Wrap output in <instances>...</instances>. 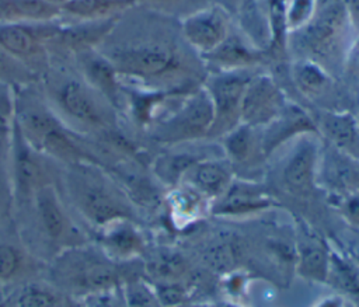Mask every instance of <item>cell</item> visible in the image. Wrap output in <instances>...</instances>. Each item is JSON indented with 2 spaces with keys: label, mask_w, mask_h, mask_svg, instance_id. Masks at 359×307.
Segmentation results:
<instances>
[{
  "label": "cell",
  "mask_w": 359,
  "mask_h": 307,
  "mask_svg": "<svg viewBox=\"0 0 359 307\" xmlns=\"http://www.w3.org/2000/svg\"><path fill=\"white\" fill-rule=\"evenodd\" d=\"M297 273L307 280L327 283L331 251L328 247L313 236H304L297 245L296 252Z\"/></svg>",
  "instance_id": "obj_13"
},
{
  "label": "cell",
  "mask_w": 359,
  "mask_h": 307,
  "mask_svg": "<svg viewBox=\"0 0 359 307\" xmlns=\"http://www.w3.org/2000/svg\"><path fill=\"white\" fill-rule=\"evenodd\" d=\"M46 1H49V3H52V4H56V6L62 7L63 4H66V3H69V1H72V0H46Z\"/></svg>",
  "instance_id": "obj_38"
},
{
  "label": "cell",
  "mask_w": 359,
  "mask_h": 307,
  "mask_svg": "<svg viewBox=\"0 0 359 307\" xmlns=\"http://www.w3.org/2000/svg\"><path fill=\"white\" fill-rule=\"evenodd\" d=\"M182 179L205 199H219L231 185L233 172L229 163L202 158L185 172Z\"/></svg>",
  "instance_id": "obj_9"
},
{
  "label": "cell",
  "mask_w": 359,
  "mask_h": 307,
  "mask_svg": "<svg viewBox=\"0 0 359 307\" xmlns=\"http://www.w3.org/2000/svg\"><path fill=\"white\" fill-rule=\"evenodd\" d=\"M187 41L201 53H210L229 36L227 20L216 8H203L185 18L182 24Z\"/></svg>",
  "instance_id": "obj_7"
},
{
  "label": "cell",
  "mask_w": 359,
  "mask_h": 307,
  "mask_svg": "<svg viewBox=\"0 0 359 307\" xmlns=\"http://www.w3.org/2000/svg\"><path fill=\"white\" fill-rule=\"evenodd\" d=\"M147 269L158 279L172 280L184 271V262L177 254H160L149 262Z\"/></svg>",
  "instance_id": "obj_29"
},
{
  "label": "cell",
  "mask_w": 359,
  "mask_h": 307,
  "mask_svg": "<svg viewBox=\"0 0 359 307\" xmlns=\"http://www.w3.org/2000/svg\"><path fill=\"white\" fill-rule=\"evenodd\" d=\"M345 7L342 1H332L325 6L313 21L306 25L303 45L318 57L331 56L341 38L345 21Z\"/></svg>",
  "instance_id": "obj_5"
},
{
  "label": "cell",
  "mask_w": 359,
  "mask_h": 307,
  "mask_svg": "<svg viewBox=\"0 0 359 307\" xmlns=\"http://www.w3.org/2000/svg\"><path fill=\"white\" fill-rule=\"evenodd\" d=\"M115 250H118L119 252H130L133 250L137 248L139 245V240L136 237V234L130 230H119L116 233H114L111 237H109V241H108Z\"/></svg>",
  "instance_id": "obj_31"
},
{
  "label": "cell",
  "mask_w": 359,
  "mask_h": 307,
  "mask_svg": "<svg viewBox=\"0 0 359 307\" xmlns=\"http://www.w3.org/2000/svg\"><path fill=\"white\" fill-rule=\"evenodd\" d=\"M79 205L95 223H108L125 216L122 205L101 185L83 181L76 188Z\"/></svg>",
  "instance_id": "obj_12"
},
{
  "label": "cell",
  "mask_w": 359,
  "mask_h": 307,
  "mask_svg": "<svg viewBox=\"0 0 359 307\" xmlns=\"http://www.w3.org/2000/svg\"><path fill=\"white\" fill-rule=\"evenodd\" d=\"M209 307H241V306L230 303V301H219V303H215V304H212Z\"/></svg>",
  "instance_id": "obj_37"
},
{
  "label": "cell",
  "mask_w": 359,
  "mask_h": 307,
  "mask_svg": "<svg viewBox=\"0 0 359 307\" xmlns=\"http://www.w3.org/2000/svg\"><path fill=\"white\" fill-rule=\"evenodd\" d=\"M345 11L355 20V22H359V0H344Z\"/></svg>",
  "instance_id": "obj_35"
},
{
  "label": "cell",
  "mask_w": 359,
  "mask_h": 307,
  "mask_svg": "<svg viewBox=\"0 0 359 307\" xmlns=\"http://www.w3.org/2000/svg\"><path fill=\"white\" fill-rule=\"evenodd\" d=\"M10 53L6 52L0 46V71H6L7 69H11V60H10Z\"/></svg>",
  "instance_id": "obj_36"
},
{
  "label": "cell",
  "mask_w": 359,
  "mask_h": 307,
  "mask_svg": "<svg viewBox=\"0 0 359 307\" xmlns=\"http://www.w3.org/2000/svg\"><path fill=\"white\" fill-rule=\"evenodd\" d=\"M213 60L224 66L229 70H241V67L248 66L255 62V55L251 53L237 38L227 36L226 41L210 52Z\"/></svg>",
  "instance_id": "obj_19"
},
{
  "label": "cell",
  "mask_w": 359,
  "mask_h": 307,
  "mask_svg": "<svg viewBox=\"0 0 359 307\" xmlns=\"http://www.w3.org/2000/svg\"><path fill=\"white\" fill-rule=\"evenodd\" d=\"M18 266V255L14 248L0 245V278H8Z\"/></svg>",
  "instance_id": "obj_32"
},
{
  "label": "cell",
  "mask_w": 359,
  "mask_h": 307,
  "mask_svg": "<svg viewBox=\"0 0 359 307\" xmlns=\"http://www.w3.org/2000/svg\"><path fill=\"white\" fill-rule=\"evenodd\" d=\"M56 299L53 294L43 289H28L20 297V307H53Z\"/></svg>",
  "instance_id": "obj_30"
},
{
  "label": "cell",
  "mask_w": 359,
  "mask_h": 307,
  "mask_svg": "<svg viewBox=\"0 0 359 307\" xmlns=\"http://www.w3.org/2000/svg\"><path fill=\"white\" fill-rule=\"evenodd\" d=\"M353 163L355 160L341 154L334 149L331 158H328L323 164L320 160V164L324 165L327 181L342 196L359 191V172L355 167H352Z\"/></svg>",
  "instance_id": "obj_16"
},
{
  "label": "cell",
  "mask_w": 359,
  "mask_h": 307,
  "mask_svg": "<svg viewBox=\"0 0 359 307\" xmlns=\"http://www.w3.org/2000/svg\"><path fill=\"white\" fill-rule=\"evenodd\" d=\"M286 100L269 76H252L248 81L240 107V123L251 128L266 126L285 108Z\"/></svg>",
  "instance_id": "obj_2"
},
{
  "label": "cell",
  "mask_w": 359,
  "mask_h": 307,
  "mask_svg": "<svg viewBox=\"0 0 359 307\" xmlns=\"http://www.w3.org/2000/svg\"><path fill=\"white\" fill-rule=\"evenodd\" d=\"M177 307H206V306H195V304H181V306H177ZM209 307V306H208Z\"/></svg>",
  "instance_id": "obj_40"
},
{
  "label": "cell",
  "mask_w": 359,
  "mask_h": 307,
  "mask_svg": "<svg viewBox=\"0 0 359 307\" xmlns=\"http://www.w3.org/2000/svg\"><path fill=\"white\" fill-rule=\"evenodd\" d=\"M0 46L10 55L25 57L39 53V41L29 28L20 24L0 25Z\"/></svg>",
  "instance_id": "obj_18"
},
{
  "label": "cell",
  "mask_w": 359,
  "mask_h": 307,
  "mask_svg": "<svg viewBox=\"0 0 359 307\" xmlns=\"http://www.w3.org/2000/svg\"><path fill=\"white\" fill-rule=\"evenodd\" d=\"M84 69L88 79L104 93H114L115 90V67L114 64L102 57L90 56L84 59Z\"/></svg>",
  "instance_id": "obj_26"
},
{
  "label": "cell",
  "mask_w": 359,
  "mask_h": 307,
  "mask_svg": "<svg viewBox=\"0 0 359 307\" xmlns=\"http://www.w3.org/2000/svg\"><path fill=\"white\" fill-rule=\"evenodd\" d=\"M123 3L125 0H72L60 8L79 17H97L122 6Z\"/></svg>",
  "instance_id": "obj_28"
},
{
  "label": "cell",
  "mask_w": 359,
  "mask_h": 307,
  "mask_svg": "<svg viewBox=\"0 0 359 307\" xmlns=\"http://www.w3.org/2000/svg\"><path fill=\"white\" fill-rule=\"evenodd\" d=\"M293 76L299 88L309 95L320 94L328 83V76L325 71L313 62L297 63L294 66Z\"/></svg>",
  "instance_id": "obj_23"
},
{
  "label": "cell",
  "mask_w": 359,
  "mask_h": 307,
  "mask_svg": "<svg viewBox=\"0 0 359 307\" xmlns=\"http://www.w3.org/2000/svg\"><path fill=\"white\" fill-rule=\"evenodd\" d=\"M358 264H359V261H358Z\"/></svg>",
  "instance_id": "obj_41"
},
{
  "label": "cell",
  "mask_w": 359,
  "mask_h": 307,
  "mask_svg": "<svg viewBox=\"0 0 359 307\" xmlns=\"http://www.w3.org/2000/svg\"><path fill=\"white\" fill-rule=\"evenodd\" d=\"M251 77L244 70H229L209 81L208 93L213 104V123L209 133H227L240 123L241 98Z\"/></svg>",
  "instance_id": "obj_1"
},
{
  "label": "cell",
  "mask_w": 359,
  "mask_h": 307,
  "mask_svg": "<svg viewBox=\"0 0 359 307\" xmlns=\"http://www.w3.org/2000/svg\"><path fill=\"white\" fill-rule=\"evenodd\" d=\"M317 0H285L283 21L285 28L294 29L307 25L313 18Z\"/></svg>",
  "instance_id": "obj_27"
},
{
  "label": "cell",
  "mask_w": 359,
  "mask_h": 307,
  "mask_svg": "<svg viewBox=\"0 0 359 307\" xmlns=\"http://www.w3.org/2000/svg\"><path fill=\"white\" fill-rule=\"evenodd\" d=\"M213 123V104L208 90L188 98L177 114L164 125L163 137L170 142H184L209 135Z\"/></svg>",
  "instance_id": "obj_3"
},
{
  "label": "cell",
  "mask_w": 359,
  "mask_h": 307,
  "mask_svg": "<svg viewBox=\"0 0 359 307\" xmlns=\"http://www.w3.org/2000/svg\"><path fill=\"white\" fill-rule=\"evenodd\" d=\"M38 209L46 233L57 238L65 230V217L50 189L43 188L38 195Z\"/></svg>",
  "instance_id": "obj_22"
},
{
  "label": "cell",
  "mask_w": 359,
  "mask_h": 307,
  "mask_svg": "<svg viewBox=\"0 0 359 307\" xmlns=\"http://www.w3.org/2000/svg\"><path fill=\"white\" fill-rule=\"evenodd\" d=\"M331 149L359 161V122L349 112H325L317 126Z\"/></svg>",
  "instance_id": "obj_10"
},
{
  "label": "cell",
  "mask_w": 359,
  "mask_h": 307,
  "mask_svg": "<svg viewBox=\"0 0 359 307\" xmlns=\"http://www.w3.org/2000/svg\"><path fill=\"white\" fill-rule=\"evenodd\" d=\"M60 7L46 0H0V20H50Z\"/></svg>",
  "instance_id": "obj_17"
},
{
  "label": "cell",
  "mask_w": 359,
  "mask_h": 307,
  "mask_svg": "<svg viewBox=\"0 0 359 307\" xmlns=\"http://www.w3.org/2000/svg\"><path fill=\"white\" fill-rule=\"evenodd\" d=\"M320 174V146L313 139H303L289 156L282 178L287 189L296 195H307L316 188Z\"/></svg>",
  "instance_id": "obj_6"
},
{
  "label": "cell",
  "mask_w": 359,
  "mask_h": 307,
  "mask_svg": "<svg viewBox=\"0 0 359 307\" xmlns=\"http://www.w3.org/2000/svg\"><path fill=\"white\" fill-rule=\"evenodd\" d=\"M268 193L255 184L233 181L229 189L217 199L213 207L216 214H245L251 212L264 210L271 206Z\"/></svg>",
  "instance_id": "obj_11"
},
{
  "label": "cell",
  "mask_w": 359,
  "mask_h": 307,
  "mask_svg": "<svg viewBox=\"0 0 359 307\" xmlns=\"http://www.w3.org/2000/svg\"><path fill=\"white\" fill-rule=\"evenodd\" d=\"M203 157H195L192 153H180V154H172L168 157H163L157 163L158 172L161 178L167 182L175 184L181 181L185 175V172L199 160Z\"/></svg>",
  "instance_id": "obj_24"
},
{
  "label": "cell",
  "mask_w": 359,
  "mask_h": 307,
  "mask_svg": "<svg viewBox=\"0 0 359 307\" xmlns=\"http://www.w3.org/2000/svg\"><path fill=\"white\" fill-rule=\"evenodd\" d=\"M111 28L109 21H93L91 24H83L70 27L66 29H59L57 39L66 45L73 46H86L93 42H97L98 39H102V36L108 32Z\"/></svg>",
  "instance_id": "obj_20"
},
{
  "label": "cell",
  "mask_w": 359,
  "mask_h": 307,
  "mask_svg": "<svg viewBox=\"0 0 359 307\" xmlns=\"http://www.w3.org/2000/svg\"><path fill=\"white\" fill-rule=\"evenodd\" d=\"M341 212L348 221L359 226V191L342 196Z\"/></svg>",
  "instance_id": "obj_33"
},
{
  "label": "cell",
  "mask_w": 359,
  "mask_h": 307,
  "mask_svg": "<svg viewBox=\"0 0 359 307\" xmlns=\"http://www.w3.org/2000/svg\"><path fill=\"white\" fill-rule=\"evenodd\" d=\"M63 108L76 119L88 125H100L101 112L87 90L77 81H67L59 94Z\"/></svg>",
  "instance_id": "obj_15"
},
{
  "label": "cell",
  "mask_w": 359,
  "mask_h": 307,
  "mask_svg": "<svg viewBox=\"0 0 359 307\" xmlns=\"http://www.w3.org/2000/svg\"><path fill=\"white\" fill-rule=\"evenodd\" d=\"M118 273L114 268L105 264H91L86 266L80 273L74 275L79 285L86 289H105L118 280Z\"/></svg>",
  "instance_id": "obj_25"
},
{
  "label": "cell",
  "mask_w": 359,
  "mask_h": 307,
  "mask_svg": "<svg viewBox=\"0 0 359 307\" xmlns=\"http://www.w3.org/2000/svg\"><path fill=\"white\" fill-rule=\"evenodd\" d=\"M115 69L144 77L165 74L178 66L174 53L160 45H140L118 49L109 60Z\"/></svg>",
  "instance_id": "obj_4"
},
{
  "label": "cell",
  "mask_w": 359,
  "mask_h": 307,
  "mask_svg": "<svg viewBox=\"0 0 359 307\" xmlns=\"http://www.w3.org/2000/svg\"><path fill=\"white\" fill-rule=\"evenodd\" d=\"M255 137H254V128L247 126L244 123H238L230 132L226 133L224 137V149L233 161L241 163L250 158L251 151L254 150Z\"/></svg>",
  "instance_id": "obj_21"
},
{
  "label": "cell",
  "mask_w": 359,
  "mask_h": 307,
  "mask_svg": "<svg viewBox=\"0 0 359 307\" xmlns=\"http://www.w3.org/2000/svg\"><path fill=\"white\" fill-rule=\"evenodd\" d=\"M338 296L359 307V264L331 251L330 271L327 278Z\"/></svg>",
  "instance_id": "obj_14"
},
{
  "label": "cell",
  "mask_w": 359,
  "mask_h": 307,
  "mask_svg": "<svg viewBox=\"0 0 359 307\" xmlns=\"http://www.w3.org/2000/svg\"><path fill=\"white\" fill-rule=\"evenodd\" d=\"M318 128L314 121L297 105L286 104L282 112L266 126L261 137V153L268 157L286 140L303 133H317Z\"/></svg>",
  "instance_id": "obj_8"
},
{
  "label": "cell",
  "mask_w": 359,
  "mask_h": 307,
  "mask_svg": "<svg viewBox=\"0 0 359 307\" xmlns=\"http://www.w3.org/2000/svg\"><path fill=\"white\" fill-rule=\"evenodd\" d=\"M150 1H156V3H174L177 0H150Z\"/></svg>",
  "instance_id": "obj_39"
},
{
  "label": "cell",
  "mask_w": 359,
  "mask_h": 307,
  "mask_svg": "<svg viewBox=\"0 0 359 307\" xmlns=\"http://www.w3.org/2000/svg\"><path fill=\"white\" fill-rule=\"evenodd\" d=\"M314 307H345V300L338 296V294H334V296H330V297H325L323 299L320 303H317Z\"/></svg>",
  "instance_id": "obj_34"
}]
</instances>
